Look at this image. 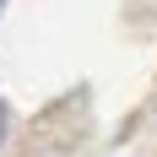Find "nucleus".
<instances>
[{"label":"nucleus","instance_id":"nucleus-1","mask_svg":"<svg viewBox=\"0 0 157 157\" xmlns=\"http://www.w3.org/2000/svg\"><path fill=\"white\" fill-rule=\"evenodd\" d=\"M0 125H6V114H0Z\"/></svg>","mask_w":157,"mask_h":157}]
</instances>
